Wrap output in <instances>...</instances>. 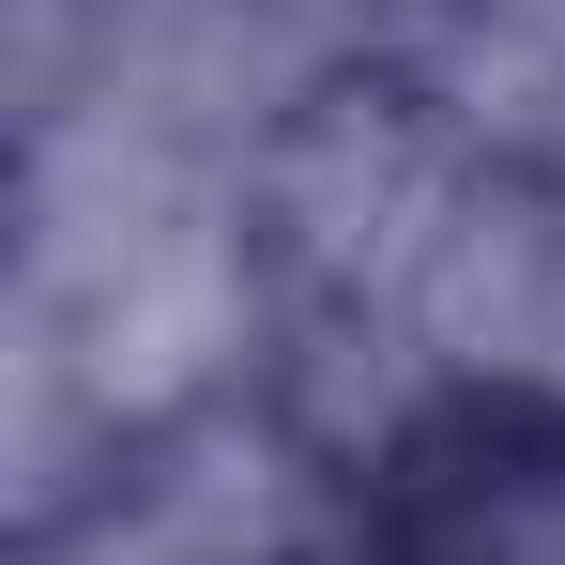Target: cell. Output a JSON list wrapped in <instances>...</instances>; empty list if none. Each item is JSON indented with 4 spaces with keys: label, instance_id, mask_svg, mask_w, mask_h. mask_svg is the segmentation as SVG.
<instances>
[{
    "label": "cell",
    "instance_id": "1",
    "mask_svg": "<svg viewBox=\"0 0 565 565\" xmlns=\"http://www.w3.org/2000/svg\"><path fill=\"white\" fill-rule=\"evenodd\" d=\"M397 321H413L428 382L459 397V428H551L565 444V169L473 153Z\"/></svg>",
    "mask_w": 565,
    "mask_h": 565
}]
</instances>
